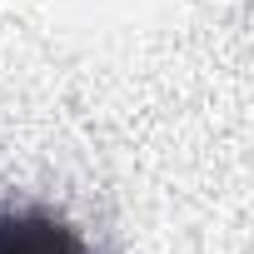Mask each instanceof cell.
I'll use <instances>...</instances> for the list:
<instances>
[{"instance_id": "1", "label": "cell", "mask_w": 254, "mask_h": 254, "mask_svg": "<svg viewBox=\"0 0 254 254\" xmlns=\"http://www.w3.org/2000/svg\"><path fill=\"white\" fill-rule=\"evenodd\" d=\"M0 254H90V244L60 209L5 204L0 209Z\"/></svg>"}]
</instances>
